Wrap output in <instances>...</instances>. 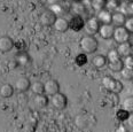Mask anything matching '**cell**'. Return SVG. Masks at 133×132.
<instances>
[{"instance_id": "9", "label": "cell", "mask_w": 133, "mask_h": 132, "mask_svg": "<svg viewBox=\"0 0 133 132\" xmlns=\"http://www.w3.org/2000/svg\"><path fill=\"white\" fill-rule=\"evenodd\" d=\"M85 27V22L83 20L82 16L79 15H76V16H72L69 21V28L74 31H80L83 28Z\"/></svg>"}, {"instance_id": "22", "label": "cell", "mask_w": 133, "mask_h": 132, "mask_svg": "<svg viewBox=\"0 0 133 132\" xmlns=\"http://www.w3.org/2000/svg\"><path fill=\"white\" fill-rule=\"evenodd\" d=\"M122 108H124L125 110H127L131 114L133 113V97H127L124 99L123 104H122Z\"/></svg>"}, {"instance_id": "18", "label": "cell", "mask_w": 133, "mask_h": 132, "mask_svg": "<svg viewBox=\"0 0 133 132\" xmlns=\"http://www.w3.org/2000/svg\"><path fill=\"white\" fill-rule=\"evenodd\" d=\"M14 94V87L10 84H2L0 86V95L2 98H10Z\"/></svg>"}, {"instance_id": "3", "label": "cell", "mask_w": 133, "mask_h": 132, "mask_svg": "<svg viewBox=\"0 0 133 132\" xmlns=\"http://www.w3.org/2000/svg\"><path fill=\"white\" fill-rule=\"evenodd\" d=\"M51 102L53 104L54 108L59 109V110H62V109H64L66 107V104H68V99H66V97L63 93L57 92L56 94L51 97Z\"/></svg>"}, {"instance_id": "7", "label": "cell", "mask_w": 133, "mask_h": 132, "mask_svg": "<svg viewBox=\"0 0 133 132\" xmlns=\"http://www.w3.org/2000/svg\"><path fill=\"white\" fill-rule=\"evenodd\" d=\"M56 15L54 14L52 10H46L40 15V23L45 27H53L55 20H56Z\"/></svg>"}, {"instance_id": "1", "label": "cell", "mask_w": 133, "mask_h": 132, "mask_svg": "<svg viewBox=\"0 0 133 132\" xmlns=\"http://www.w3.org/2000/svg\"><path fill=\"white\" fill-rule=\"evenodd\" d=\"M80 48L84 53L91 54L98 49V40L93 37V36H85L80 39Z\"/></svg>"}, {"instance_id": "12", "label": "cell", "mask_w": 133, "mask_h": 132, "mask_svg": "<svg viewBox=\"0 0 133 132\" xmlns=\"http://www.w3.org/2000/svg\"><path fill=\"white\" fill-rule=\"evenodd\" d=\"M30 87H31V83L26 77H20L15 83V89L18 92H26Z\"/></svg>"}, {"instance_id": "11", "label": "cell", "mask_w": 133, "mask_h": 132, "mask_svg": "<svg viewBox=\"0 0 133 132\" xmlns=\"http://www.w3.org/2000/svg\"><path fill=\"white\" fill-rule=\"evenodd\" d=\"M53 28L57 32H65L68 31V29H70L69 28V21H66L64 17H57L53 24Z\"/></svg>"}, {"instance_id": "27", "label": "cell", "mask_w": 133, "mask_h": 132, "mask_svg": "<svg viewBox=\"0 0 133 132\" xmlns=\"http://www.w3.org/2000/svg\"><path fill=\"white\" fill-rule=\"evenodd\" d=\"M86 62H87L86 53H82V54H79V55L76 56V63L78 65H84Z\"/></svg>"}, {"instance_id": "31", "label": "cell", "mask_w": 133, "mask_h": 132, "mask_svg": "<svg viewBox=\"0 0 133 132\" xmlns=\"http://www.w3.org/2000/svg\"><path fill=\"white\" fill-rule=\"evenodd\" d=\"M127 124H129V126H131V128L133 129V113H131L129 118H127Z\"/></svg>"}, {"instance_id": "14", "label": "cell", "mask_w": 133, "mask_h": 132, "mask_svg": "<svg viewBox=\"0 0 133 132\" xmlns=\"http://www.w3.org/2000/svg\"><path fill=\"white\" fill-rule=\"evenodd\" d=\"M117 51H118V53H119L121 57L129 56V55H131V54H132V45L129 42L122 43V44L118 45Z\"/></svg>"}, {"instance_id": "28", "label": "cell", "mask_w": 133, "mask_h": 132, "mask_svg": "<svg viewBox=\"0 0 133 132\" xmlns=\"http://www.w3.org/2000/svg\"><path fill=\"white\" fill-rule=\"evenodd\" d=\"M122 13H124L126 16H133V1L126 4L125 7H124V10Z\"/></svg>"}, {"instance_id": "15", "label": "cell", "mask_w": 133, "mask_h": 132, "mask_svg": "<svg viewBox=\"0 0 133 132\" xmlns=\"http://www.w3.org/2000/svg\"><path fill=\"white\" fill-rule=\"evenodd\" d=\"M108 67L111 71L115 72H121L122 69L124 68V61L122 59L114 60V61H108Z\"/></svg>"}, {"instance_id": "29", "label": "cell", "mask_w": 133, "mask_h": 132, "mask_svg": "<svg viewBox=\"0 0 133 132\" xmlns=\"http://www.w3.org/2000/svg\"><path fill=\"white\" fill-rule=\"evenodd\" d=\"M124 27L129 30L130 34H133V16L126 17V21H125V23H124Z\"/></svg>"}, {"instance_id": "6", "label": "cell", "mask_w": 133, "mask_h": 132, "mask_svg": "<svg viewBox=\"0 0 133 132\" xmlns=\"http://www.w3.org/2000/svg\"><path fill=\"white\" fill-rule=\"evenodd\" d=\"M114 32H115V27L112 25V23L101 24V27L99 29V35L103 39H111V38H114Z\"/></svg>"}, {"instance_id": "21", "label": "cell", "mask_w": 133, "mask_h": 132, "mask_svg": "<svg viewBox=\"0 0 133 132\" xmlns=\"http://www.w3.org/2000/svg\"><path fill=\"white\" fill-rule=\"evenodd\" d=\"M31 90L35 94H41V93H45V85L41 82H36L31 85Z\"/></svg>"}, {"instance_id": "26", "label": "cell", "mask_w": 133, "mask_h": 132, "mask_svg": "<svg viewBox=\"0 0 133 132\" xmlns=\"http://www.w3.org/2000/svg\"><path fill=\"white\" fill-rule=\"evenodd\" d=\"M107 59L108 61H114V60H117V59H121V55L118 53L117 48L116 49H110L107 54Z\"/></svg>"}, {"instance_id": "16", "label": "cell", "mask_w": 133, "mask_h": 132, "mask_svg": "<svg viewBox=\"0 0 133 132\" xmlns=\"http://www.w3.org/2000/svg\"><path fill=\"white\" fill-rule=\"evenodd\" d=\"M126 21V15L122 12H117V13H114L112 14V20H111V23L115 24L116 27H121V25H124Z\"/></svg>"}, {"instance_id": "8", "label": "cell", "mask_w": 133, "mask_h": 132, "mask_svg": "<svg viewBox=\"0 0 133 132\" xmlns=\"http://www.w3.org/2000/svg\"><path fill=\"white\" fill-rule=\"evenodd\" d=\"M15 46V43L10 37L8 36H2L0 37V51L4 52V53H7V52H10Z\"/></svg>"}, {"instance_id": "4", "label": "cell", "mask_w": 133, "mask_h": 132, "mask_svg": "<svg viewBox=\"0 0 133 132\" xmlns=\"http://www.w3.org/2000/svg\"><path fill=\"white\" fill-rule=\"evenodd\" d=\"M101 27V23L98 20V17H90L88 20L85 22V30L90 35H94L96 32H99V29Z\"/></svg>"}, {"instance_id": "30", "label": "cell", "mask_w": 133, "mask_h": 132, "mask_svg": "<svg viewBox=\"0 0 133 132\" xmlns=\"http://www.w3.org/2000/svg\"><path fill=\"white\" fill-rule=\"evenodd\" d=\"M123 61H124V65L133 68V55H132V54H131V55H129V56L123 57Z\"/></svg>"}, {"instance_id": "17", "label": "cell", "mask_w": 133, "mask_h": 132, "mask_svg": "<svg viewBox=\"0 0 133 132\" xmlns=\"http://www.w3.org/2000/svg\"><path fill=\"white\" fill-rule=\"evenodd\" d=\"M49 100H48V97H47L46 93H41V94H36V98H35V103L37 107L39 108H44L48 104Z\"/></svg>"}, {"instance_id": "13", "label": "cell", "mask_w": 133, "mask_h": 132, "mask_svg": "<svg viewBox=\"0 0 133 132\" xmlns=\"http://www.w3.org/2000/svg\"><path fill=\"white\" fill-rule=\"evenodd\" d=\"M98 20L100 21L101 24H109L111 23V20H112V14L107 9H102L98 13Z\"/></svg>"}, {"instance_id": "25", "label": "cell", "mask_w": 133, "mask_h": 132, "mask_svg": "<svg viewBox=\"0 0 133 132\" xmlns=\"http://www.w3.org/2000/svg\"><path fill=\"white\" fill-rule=\"evenodd\" d=\"M123 89H124L123 83H122L121 81H117V79H116L115 83L112 85V87H111V90H110V92L115 93V94H118V93H121L122 91H123Z\"/></svg>"}, {"instance_id": "2", "label": "cell", "mask_w": 133, "mask_h": 132, "mask_svg": "<svg viewBox=\"0 0 133 132\" xmlns=\"http://www.w3.org/2000/svg\"><path fill=\"white\" fill-rule=\"evenodd\" d=\"M114 39L116 43L122 44V43H126L130 40V32L124 25L121 27H116L115 32H114Z\"/></svg>"}, {"instance_id": "32", "label": "cell", "mask_w": 133, "mask_h": 132, "mask_svg": "<svg viewBox=\"0 0 133 132\" xmlns=\"http://www.w3.org/2000/svg\"><path fill=\"white\" fill-rule=\"evenodd\" d=\"M116 131H118V132H125V131H127V129L126 128H124V126L123 125H119V128H117V130H116Z\"/></svg>"}, {"instance_id": "23", "label": "cell", "mask_w": 133, "mask_h": 132, "mask_svg": "<svg viewBox=\"0 0 133 132\" xmlns=\"http://www.w3.org/2000/svg\"><path fill=\"white\" fill-rule=\"evenodd\" d=\"M115 81L116 79L112 78L111 76H106V77L102 78V85H103L107 90L110 91L111 90V87H112V85H114V83H115Z\"/></svg>"}, {"instance_id": "19", "label": "cell", "mask_w": 133, "mask_h": 132, "mask_svg": "<svg viewBox=\"0 0 133 132\" xmlns=\"http://www.w3.org/2000/svg\"><path fill=\"white\" fill-rule=\"evenodd\" d=\"M92 63H93V65L95 68H103L104 65L108 63V59L106 56L101 55V54H98V55L93 56Z\"/></svg>"}, {"instance_id": "10", "label": "cell", "mask_w": 133, "mask_h": 132, "mask_svg": "<svg viewBox=\"0 0 133 132\" xmlns=\"http://www.w3.org/2000/svg\"><path fill=\"white\" fill-rule=\"evenodd\" d=\"M16 62H17L18 65L21 67H29L31 64L32 60H31V56L24 51H21L18 52V54L16 55Z\"/></svg>"}, {"instance_id": "5", "label": "cell", "mask_w": 133, "mask_h": 132, "mask_svg": "<svg viewBox=\"0 0 133 132\" xmlns=\"http://www.w3.org/2000/svg\"><path fill=\"white\" fill-rule=\"evenodd\" d=\"M44 85H45V93L49 97L60 92V84L56 79H48L46 83H44Z\"/></svg>"}, {"instance_id": "20", "label": "cell", "mask_w": 133, "mask_h": 132, "mask_svg": "<svg viewBox=\"0 0 133 132\" xmlns=\"http://www.w3.org/2000/svg\"><path fill=\"white\" fill-rule=\"evenodd\" d=\"M121 76L124 81H132L133 79V68L124 65V68L121 71Z\"/></svg>"}, {"instance_id": "24", "label": "cell", "mask_w": 133, "mask_h": 132, "mask_svg": "<svg viewBox=\"0 0 133 132\" xmlns=\"http://www.w3.org/2000/svg\"><path fill=\"white\" fill-rule=\"evenodd\" d=\"M129 116H130V113L127 110H125L124 108H121L119 110H117V113H116V117H117V120L121 121V122L127 121Z\"/></svg>"}]
</instances>
